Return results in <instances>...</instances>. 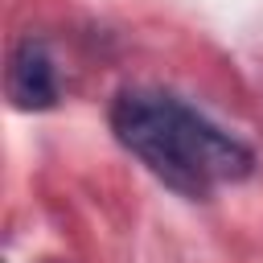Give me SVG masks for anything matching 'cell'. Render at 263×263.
Listing matches in <instances>:
<instances>
[{
    "mask_svg": "<svg viewBox=\"0 0 263 263\" xmlns=\"http://www.w3.org/2000/svg\"><path fill=\"white\" fill-rule=\"evenodd\" d=\"M111 132L152 177L193 201L247 181L255 168V152L238 136L168 90H119L111 103Z\"/></svg>",
    "mask_w": 263,
    "mask_h": 263,
    "instance_id": "obj_1",
    "label": "cell"
},
{
    "mask_svg": "<svg viewBox=\"0 0 263 263\" xmlns=\"http://www.w3.org/2000/svg\"><path fill=\"white\" fill-rule=\"evenodd\" d=\"M4 86H8L12 107H21V111H45V107L58 103L62 86H58V66H53L45 41L25 37V41L12 49Z\"/></svg>",
    "mask_w": 263,
    "mask_h": 263,
    "instance_id": "obj_2",
    "label": "cell"
}]
</instances>
